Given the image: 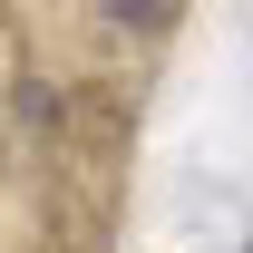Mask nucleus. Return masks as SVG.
Here are the masks:
<instances>
[{"label": "nucleus", "instance_id": "nucleus-1", "mask_svg": "<svg viewBox=\"0 0 253 253\" xmlns=\"http://www.w3.org/2000/svg\"><path fill=\"white\" fill-rule=\"evenodd\" d=\"M97 10H107L117 30H156V20H166V10H175V0H97Z\"/></svg>", "mask_w": 253, "mask_h": 253}]
</instances>
